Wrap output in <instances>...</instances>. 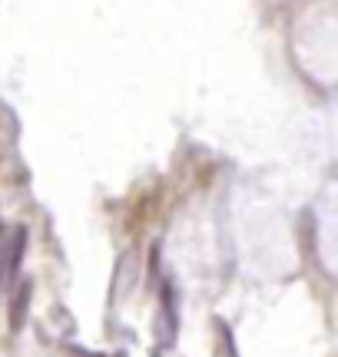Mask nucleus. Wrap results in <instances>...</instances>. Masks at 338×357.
Here are the masks:
<instances>
[{
    "mask_svg": "<svg viewBox=\"0 0 338 357\" xmlns=\"http://www.w3.org/2000/svg\"><path fill=\"white\" fill-rule=\"evenodd\" d=\"M24 252H27V229H10L0 238V288H7L17 278Z\"/></svg>",
    "mask_w": 338,
    "mask_h": 357,
    "instance_id": "obj_1",
    "label": "nucleus"
},
{
    "mask_svg": "<svg viewBox=\"0 0 338 357\" xmlns=\"http://www.w3.org/2000/svg\"><path fill=\"white\" fill-rule=\"evenodd\" d=\"M159 331H163V344H169L172 334H176V314H172V294H169V288L163 291V324H159Z\"/></svg>",
    "mask_w": 338,
    "mask_h": 357,
    "instance_id": "obj_3",
    "label": "nucleus"
},
{
    "mask_svg": "<svg viewBox=\"0 0 338 357\" xmlns=\"http://www.w3.org/2000/svg\"><path fill=\"white\" fill-rule=\"evenodd\" d=\"M30 298H34V281H17V291L10 298V331L17 334L27 324V311H30Z\"/></svg>",
    "mask_w": 338,
    "mask_h": 357,
    "instance_id": "obj_2",
    "label": "nucleus"
}]
</instances>
